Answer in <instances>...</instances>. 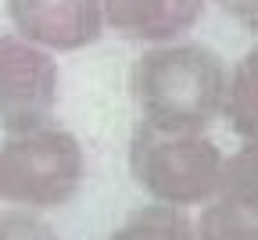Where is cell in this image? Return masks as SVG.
Wrapping results in <instances>:
<instances>
[{"label":"cell","mask_w":258,"mask_h":240,"mask_svg":"<svg viewBox=\"0 0 258 240\" xmlns=\"http://www.w3.org/2000/svg\"><path fill=\"white\" fill-rule=\"evenodd\" d=\"M208 0H104V25L133 43H169L198 29Z\"/></svg>","instance_id":"cell-7"},{"label":"cell","mask_w":258,"mask_h":240,"mask_svg":"<svg viewBox=\"0 0 258 240\" xmlns=\"http://www.w3.org/2000/svg\"><path fill=\"white\" fill-rule=\"evenodd\" d=\"M108 240H198V226L190 222L186 208L154 201L125 215V222L115 226Z\"/></svg>","instance_id":"cell-8"},{"label":"cell","mask_w":258,"mask_h":240,"mask_svg":"<svg viewBox=\"0 0 258 240\" xmlns=\"http://www.w3.org/2000/svg\"><path fill=\"white\" fill-rule=\"evenodd\" d=\"M215 8L230 22H237L240 29L258 36V0H215Z\"/></svg>","instance_id":"cell-11"},{"label":"cell","mask_w":258,"mask_h":240,"mask_svg":"<svg viewBox=\"0 0 258 240\" xmlns=\"http://www.w3.org/2000/svg\"><path fill=\"white\" fill-rule=\"evenodd\" d=\"M86 176V154L76 133L54 122L8 133L0 144V201L50 212L69 204Z\"/></svg>","instance_id":"cell-3"},{"label":"cell","mask_w":258,"mask_h":240,"mask_svg":"<svg viewBox=\"0 0 258 240\" xmlns=\"http://www.w3.org/2000/svg\"><path fill=\"white\" fill-rule=\"evenodd\" d=\"M230 68L194 40L151 43L129 68V93L140 122L169 133H208L226 108Z\"/></svg>","instance_id":"cell-1"},{"label":"cell","mask_w":258,"mask_h":240,"mask_svg":"<svg viewBox=\"0 0 258 240\" xmlns=\"http://www.w3.org/2000/svg\"><path fill=\"white\" fill-rule=\"evenodd\" d=\"M61 104L57 54L18 32H0V129L47 126Z\"/></svg>","instance_id":"cell-4"},{"label":"cell","mask_w":258,"mask_h":240,"mask_svg":"<svg viewBox=\"0 0 258 240\" xmlns=\"http://www.w3.org/2000/svg\"><path fill=\"white\" fill-rule=\"evenodd\" d=\"M222 118L230 122V129L237 136H244V140L258 136V43L233 65Z\"/></svg>","instance_id":"cell-9"},{"label":"cell","mask_w":258,"mask_h":240,"mask_svg":"<svg viewBox=\"0 0 258 240\" xmlns=\"http://www.w3.org/2000/svg\"><path fill=\"white\" fill-rule=\"evenodd\" d=\"M0 240H61L47 219L32 208H11L0 212Z\"/></svg>","instance_id":"cell-10"},{"label":"cell","mask_w":258,"mask_h":240,"mask_svg":"<svg viewBox=\"0 0 258 240\" xmlns=\"http://www.w3.org/2000/svg\"><path fill=\"white\" fill-rule=\"evenodd\" d=\"M194 226L198 240H258V136L226 158L222 187Z\"/></svg>","instance_id":"cell-6"},{"label":"cell","mask_w":258,"mask_h":240,"mask_svg":"<svg viewBox=\"0 0 258 240\" xmlns=\"http://www.w3.org/2000/svg\"><path fill=\"white\" fill-rule=\"evenodd\" d=\"M226 172V154L205 133H169L140 122L129 136V176L161 204L201 208L208 204Z\"/></svg>","instance_id":"cell-2"},{"label":"cell","mask_w":258,"mask_h":240,"mask_svg":"<svg viewBox=\"0 0 258 240\" xmlns=\"http://www.w3.org/2000/svg\"><path fill=\"white\" fill-rule=\"evenodd\" d=\"M8 18L18 36L54 54H76L101 40L104 0H8Z\"/></svg>","instance_id":"cell-5"}]
</instances>
